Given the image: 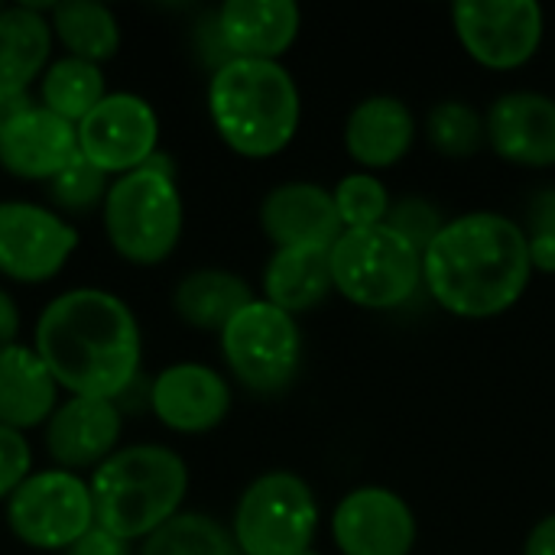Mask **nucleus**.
Listing matches in <instances>:
<instances>
[{"label": "nucleus", "mask_w": 555, "mask_h": 555, "mask_svg": "<svg viewBox=\"0 0 555 555\" xmlns=\"http://www.w3.org/2000/svg\"><path fill=\"white\" fill-rule=\"evenodd\" d=\"M33 351L72 397L117 400L140 377V325L107 289L81 286L55 296L36 319Z\"/></svg>", "instance_id": "nucleus-1"}, {"label": "nucleus", "mask_w": 555, "mask_h": 555, "mask_svg": "<svg viewBox=\"0 0 555 555\" xmlns=\"http://www.w3.org/2000/svg\"><path fill=\"white\" fill-rule=\"evenodd\" d=\"M533 260L520 224L494 211L449 221L423 254L433 299L459 319H494L530 286Z\"/></svg>", "instance_id": "nucleus-2"}, {"label": "nucleus", "mask_w": 555, "mask_h": 555, "mask_svg": "<svg viewBox=\"0 0 555 555\" xmlns=\"http://www.w3.org/2000/svg\"><path fill=\"white\" fill-rule=\"evenodd\" d=\"M208 114L218 137L247 159L286 150L299 130V88L280 62L234 59L208 81Z\"/></svg>", "instance_id": "nucleus-3"}, {"label": "nucleus", "mask_w": 555, "mask_h": 555, "mask_svg": "<svg viewBox=\"0 0 555 555\" xmlns=\"http://www.w3.org/2000/svg\"><path fill=\"white\" fill-rule=\"evenodd\" d=\"M94 527L117 540H146L169 524L189 491V468L166 446H127L91 472Z\"/></svg>", "instance_id": "nucleus-4"}, {"label": "nucleus", "mask_w": 555, "mask_h": 555, "mask_svg": "<svg viewBox=\"0 0 555 555\" xmlns=\"http://www.w3.org/2000/svg\"><path fill=\"white\" fill-rule=\"evenodd\" d=\"M104 231L120 260L133 267H156L179 247L182 237V195L176 179L137 169L117 176L101 205Z\"/></svg>", "instance_id": "nucleus-5"}, {"label": "nucleus", "mask_w": 555, "mask_h": 555, "mask_svg": "<svg viewBox=\"0 0 555 555\" xmlns=\"http://www.w3.org/2000/svg\"><path fill=\"white\" fill-rule=\"evenodd\" d=\"M328 257L335 289L364 309H397L423 283V254L387 224L345 231Z\"/></svg>", "instance_id": "nucleus-6"}, {"label": "nucleus", "mask_w": 555, "mask_h": 555, "mask_svg": "<svg viewBox=\"0 0 555 555\" xmlns=\"http://www.w3.org/2000/svg\"><path fill=\"white\" fill-rule=\"evenodd\" d=\"M315 527V494L289 472H270L257 478L241 494L234 511V543L244 555L309 553Z\"/></svg>", "instance_id": "nucleus-7"}, {"label": "nucleus", "mask_w": 555, "mask_h": 555, "mask_svg": "<svg viewBox=\"0 0 555 555\" xmlns=\"http://www.w3.org/2000/svg\"><path fill=\"white\" fill-rule=\"evenodd\" d=\"M221 354L247 390L283 393L302 358L296 319L267 299H254L221 328Z\"/></svg>", "instance_id": "nucleus-8"}, {"label": "nucleus", "mask_w": 555, "mask_h": 555, "mask_svg": "<svg viewBox=\"0 0 555 555\" xmlns=\"http://www.w3.org/2000/svg\"><path fill=\"white\" fill-rule=\"evenodd\" d=\"M7 524L23 546L65 553L94 527L91 488L62 468L36 472L10 494Z\"/></svg>", "instance_id": "nucleus-9"}, {"label": "nucleus", "mask_w": 555, "mask_h": 555, "mask_svg": "<svg viewBox=\"0 0 555 555\" xmlns=\"http://www.w3.org/2000/svg\"><path fill=\"white\" fill-rule=\"evenodd\" d=\"M452 23L465 52L498 72L527 65L543 42V10L533 0H462Z\"/></svg>", "instance_id": "nucleus-10"}, {"label": "nucleus", "mask_w": 555, "mask_h": 555, "mask_svg": "<svg viewBox=\"0 0 555 555\" xmlns=\"http://www.w3.org/2000/svg\"><path fill=\"white\" fill-rule=\"evenodd\" d=\"M75 130L78 153L104 176L143 169L159 143V117L153 104L130 91L107 94Z\"/></svg>", "instance_id": "nucleus-11"}, {"label": "nucleus", "mask_w": 555, "mask_h": 555, "mask_svg": "<svg viewBox=\"0 0 555 555\" xmlns=\"http://www.w3.org/2000/svg\"><path fill=\"white\" fill-rule=\"evenodd\" d=\"M78 247L75 228L33 202H0V276L13 283H49Z\"/></svg>", "instance_id": "nucleus-12"}, {"label": "nucleus", "mask_w": 555, "mask_h": 555, "mask_svg": "<svg viewBox=\"0 0 555 555\" xmlns=\"http://www.w3.org/2000/svg\"><path fill=\"white\" fill-rule=\"evenodd\" d=\"M332 537L341 555H410L416 520L400 494L358 488L335 507Z\"/></svg>", "instance_id": "nucleus-13"}, {"label": "nucleus", "mask_w": 555, "mask_h": 555, "mask_svg": "<svg viewBox=\"0 0 555 555\" xmlns=\"http://www.w3.org/2000/svg\"><path fill=\"white\" fill-rule=\"evenodd\" d=\"M150 410L166 429L198 436L224 423L231 413V387L218 371L182 361L156 374L150 384Z\"/></svg>", "instance_id": "nucleus-14"}, {"label": "nucleus", "mask_w": 555, "mask_h": 555, "mask_svg": "<svg viewBox=\"0 0 555 555\" xmlns=\"http://www.w3.org/2000/svg\"><path fill=\"white\" fill-rule=\"evenodd\" d=\"M124 433V413L114 400L68 397L46 423V452L62 472L98 468L117 452Z\"/></svg>", "instance_id": "nucleus-15"}, {"label": "nucleus", "mask_w": 555, "mask_h": 555, "mask_svg": "<svg viewBox=\"0 0 555 555\" xmlns=\"http://www.w3.org/2000/svg\"><path fill=\"white\" fill-rule=\"evenodd\" d=\"M78 156V130L75 124L55 117L42 104L16 114L0 127V169L26 179L49 182Z\"/></svg>", "instance_id": "nucleus-16"}, {"label": "nucleus", "mask_w": 555, "mask_h": 555, "mask_svg": "<svg viewBox=\"0 0 555 555\" xmlns=\"http://www.w3.org/2000/svg\"><path fill=\"white\" fill-rule=\"evenodd\" d=\"M260 228L276 244L286 247H319L332 250L345 234L332 192L315 182H286L276 185L260 205Z\"/></svg>", "instance_id": "nucleus-17"}, {"label": "nucleus", "mask_w": 555, "mask_h": 555, "mask_svg": "<svg viewBox=\"0 0 555 555\" xmlns=\"http://www.w3.org/2000/svg\"><path fill=\"white\" fill-rule=\"evenodd\" d=\"M494 153L507 163L546 169L555 166V101L537 91L501 94L485 117Z\"/></svg>", "instance_id": "nucleus-18"}, {"label": "nucleus", "mask_w": 555, "mask_h": 555, "mask_svg": "<svg viewBox=\"0 0 555 555\" xmlns=\"http://www.w3.org/2000/svg\"><path fill=\"white\" fill-rule=\"evenodd\" d=\"M234 59L276 62L299 36L302 13L293 0H228L215 10Z\"/></svg>", "instance_id": "nucleus-19"}, {"label": "nucleus", "mask_w": 555, "mask_h": 555, "mask_svg": "<svg viewBox=\"0 0 555 555\" xmlns=\"http://www.w3.org/2000/svg\"><path fill=\"white\" fill-rule=\"evenodd\" d=\"M59 406V384L26 345L0 348V426L26 433L49 423Z\"/></svg>", "instance_id": "nucleus-20"}, {"label": "nucleus", "mask_w": 555, "mask_h": 555, "mask_svg": "<svg viewBox=\"0 0 555 555\" xmlns=\"http://www.w3.org/2000/svg\"><path fill=\"white\" fill-rule=\"evenodd\" d=\"M416 133V120L400 98H367L361 101L345 124V146L354 163L367 169L393 166L406 156Z\"/></svg>", "instance_id": "nucleus-21"}, {"label": "nucleus", "mask_w": 555, "mask_h": 555, "mask_svg": "<svg viewBox=\"0 0 555 555\" xmlns=\"http://www.w3.org/2000/svg\"><path fill=\"white\" fill-rule=\"evenodd\" d=\"M52 3H16L0 10V91H26L49 68Z\"/></svg>", "instance_id": "nucleus-22"}, {"label": "nucleus", "mask_w": 555, "mask_h": 555, "mask_svg": "<svg viewBox=\"0 0 555 555\" xmlns=\"http://www.w3.org/2000/svg\"><path fill=\"white\" fill-rule=\"evenodd\" d=\"M332 283V257L319 247H286L276 250L263 273V293L267 302H273L283 312H309L315 309L328 293Z\"/></svg>", "instance_id": "nucleus-23"}, {"label": "nucleus", "mask_w": 555, "mask_h": 555, "mask_svg": "<svg viewBox=\"0 0 555 555\" xmlns=\"http://www.w3.org/2000/svg\"><path fill=\"white\" fill-rule=\"evenodd\" d=\"M250 302H254L250 286L228 270H195L185 280H179L172 293L176 315L185 325L205 332H221Z\"/></svg>", "instance_id": "nucleus-24"}, {"label": "nucleus", "mask_w": 555, "mask_h": 555, "mask_svg": "<svg viewBox=\"0 0 555 555\" xmlns=\"http://www.w3.org/2000/svg\"><path fill=\"white\" fill-rule=\"evenodd\" d=\"M52 36L65 46L72 59L85 62H107L120 49V23L111 7L72 0V3H52L49 10Z\"/></svg>", "instance_id": "nucleus-25"}, {"label": "nucleus", "mask_w": 555, "mask_h": 555, "mask_svg": "<svg viewBox=\"0 0 555 555\" xmlns=\"http://www.w3.org/2000/svg\"><path fill=\"white\" fill-rule=\"evenodd\" d=\"M107 98L104 91V72L94 62L62 55L49 62V68L39 78V104L52 111L55 117L68 124H81L101 101Z\"/></svg>", "instance_id": "nucleus-26"}, {"label": "nucleus", "mask_w": 555, "mask_h": 555, "mask_svg": "<svg viewBox=\"0 0 555 555\" xmlns=\"http://www.w3.org/2000/svg\"><path fill=\"white\" fill-rule=\"evenodd\" d=\"M140 555H244L218 520L205 514H176L140 546Z\"/></svg>", "instance_id": "nucleus-27"}, {"label": "nucleus", "mask_w": 555, "mask_h": 555, "mask_svg": "<svg viewBox=\"0 0 555 555\" xmlns=\"http://www.w3.org/2000/svg\"><path fill=\"white\" fill-rule=\"evenodd\" d=\"M426 127H429L433 146L439 153H446V156H455V159L472 156L481 146V140L488 137L485 117L472 104H465V101H442V104H436L429 111Z\"/></svg>", "instance_id": "nucleus-28"}, {"label": "nucleus", "mask_w": 555, "mask_h": 555, "mask_svg": "<svg viewBox=\"0 0 555 555\" xmlns=\"http://www.w3.org/2000/svg\"><path fill=\"white\" fill-rule=\"evenodd\" d=\"M107 176L101 169H94L81 153L55 176L49 179L46 192H49V202L55 205V211L62 215H88L94 211L98 205H104L107 198Z\"/></svg>", "instance_id": "nucleus-29"}, {"label": "nucleus", "mask_w": 555, "mask_h": 555, "mask_svg": "<svg viewBox=\"0 0 555 555\" xmlns=\"http://www.w3.org/2000/svg\"><path fill=\"white\" fill-rule=\"evenodd\" d=\"M332 198H335V208H338V218H341V228L345 231L377 228L390 215V195H387V189L374 176H367V172L345 176L338 182V189L332 192Z\"/></svg>", "instance_id": "nucleus-30"}, {"label": "nucleus", "mask_w": 555, "mask_h": 555, "mask_svg": "<svg viewBox=\"0 0 555 555\" xmlns=\"http://www.w3.org/2000/svg\"><path fill=\"white\" fill-rule=\"evenodd\" d=\"M384 224L393 228L403 241H410L420 254H426L429 244L446 228L442 215L426 198H400V202H390V215H387Z\"/></svg>", "instance_id": "nucleus-31"}, {"label": "nucleus", "mask_w": 555, "mask_h": 555, "mask_svg": "<svg viewBox=\"0 0 555 555\" xmlns=\"http://www.w3.org/2000/svg\"><path fill=\"white\" fill-rule=\"evenodd\" d=\"M530 260L533 270L555 273V189L537 192L530 202Z\"/></svg>", "instance_id": "nucleus-32"}, {"label": "nucleus", "mask_w": 555, "mask_h": 555, "mask_svg": "<svg viewBox=\"0 0 555 555\" xmlns=\"http://www.w3.org/2000/svg\"><path fill=\"white\" fill-rule=\"evenodd\" d=\"M33 452L23 433L0 426V501H10V494L33 475Z\"/></svg>", "instance_id": "nucleus-33"}, {"label": "nucleus", "mask_w": 555, "mask_h": 555, "mask_svg": "<svg viewBox=\"0 0 555 555\" xmlns=\"http://www.w3.org/2000/svg\"><path fill=\"white\" fill-rule=\"evenodd\" d=\"M192 42H195L198 59L211 68V75H215L218 68H224L228 62H234L231 49L224 46V36H221V29H218V16H215V13H205V16L198 20Z\"/></svg>", "instance_id": "nucleus-34"}, {"label": "nucleus", "mask_w": 555, "mask_h": 555, "mask_svg": "<svg viewBox=\"0 0 555 555\" xmlns=\"http://www.w3.org/2000/svg\"><path fill=\"white\" fill-rule=\"evenodd\" d=\"M65 555H133L130 553V543L127 540H117L114 533L101 530V527H91L75 546H68Z\"/></svg>", "instance_id": "nucleus-35"}, {"label": "nucleus", "mask_w": 555, "mask_h": 555, "mask_svg": "<svg viewBox=\"0 0 555 555\" xmlns=\"http://www.w3.org/2000/svg\"><path fill=\"white\" fill-rule=\"evenodd\" d=\"M16 335H20V306H16V299L0 286V348L16 345Z\"/></svg>", "instance_id": "nucleus-36"}, {"label": "nucleus", "mask_w": 555, "mask_h": 555, "mask_svg": "<svg viewBox=\"0 0 555 555\" xmlns=\"http://www.w3.org/2000/svg\"><path fill=\"white\" fill-rule=\"evenodd\" d=\"M524 555H555V517H546L527 537Z\"/></svg>", "instance_id": "nucleus-37"}, {"label": "nucleus", "mask_w": 555, "mask_h": 555, "mask_svg": "<svg viewBox=\"0 0 555 555\" xmlns=\"http://www.w3.org/2000/svg\"><path fill=\"white\" fill-rule=\"evenodd\" d=\"M29 107H33L29 91H0V127L10 124L16 114L29 111Z\"/></svg>", "instance_id": "nucleus-38"}, {"label": "nucleus", "mask_w": 555, "mask_h": 555, "mask_svg": "<svg viewBox=\"0 0 555 555\" xmlns=\"http://www.w3.org/2000/svg\"><path fill=\"white\" fill-rule=\"evenodd\" d=\"M302 555H319V553H312V550H309V553H302Z\"/></svg>", "instance_id": "nucleus-39"}]
</instances>
